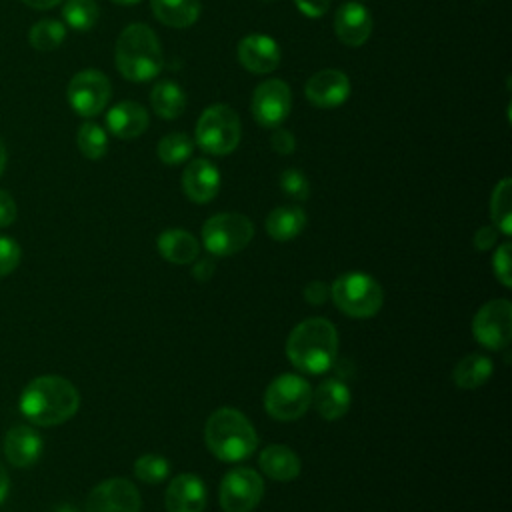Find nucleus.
Masks as SVG:
<instances>
[{
    "instance_id": "obj_13",
    "label": "nucleus",
    "mask_w": 512,
    "mask_h": 512,
    "mask_svg": "<svg viewBox=\"0 0 512 512\" xmlns=\"http://www.w3.org/2000/svg\"><path fill=\"white\" fill-rule=\"evenodd\" d=\"M86 512H140V492L126 478H110L92 488Z\"/></svg>"
},
{
    "instance_id": "obj_16",
    "label": "nucleus",
    "mask_w": 512,
    "mask_h": 512,
    "mask_svg": "<svg viewBox=\"0 0 512 512\" xmlns=\"http://www.w3.org/2000/svg\"><path fill=\"white\" fill-rule=\"evenodd\" d=\"M238 62L254 74H268L280 64L278 42L266 34H248L238 42Z\"/></svg>"
},
{
    "instance_id": "obj_15",
    "label": "nucleus",
    "mask_w": 512,
    "mask_h": 512,
    "mask_svg": "<svg viewBox=\"0 0 512 512\" xmlns=\"http://www.w3.org/2000/svg\"><path fill=\"white\" fill-rule=\"evenodd\" d=\"M370 32H372V16L366 6L354 0L338 6L334 14V34L342 44L350 48L362 46L370 38Z\"/></svg>"
},
{
    "instance_id": "obj_1",
    "label": "nucleus",
    "mask_w": 512,
    "mask_h": 512,
    "mask_svg": "<svg viewBox=\"0 0 512 512\" xmlns=\"http://www.w3.org/2000/svg\"><path fill=\"white\" fill-rule=\"evenodd\" d=\"M80 406L76 386L54 374L30 380L18 400L22 416L38 426H58L72 418Z\"/></svg>"
},
{
    "instance_id": "obj_32",
    "label": "nucleus",
    "mask_w": 512,
    "mask_h": 512,
    "mask_svg": "<svg viewBox=\"0 0 512 512\" xmlns=\"http://www.w3.org/2000/svg\"><path fill=\"white\" fill-rule=\"evenodd\" d=\"M78 150L88 160H100L108 150V136L96 122H84L76 134Z\"/></svg>"
},
{
    "instance_id": "obj_25",
    "label": "nucleus",
    "mask_w": 512,
    "mask_h": 512,
    "mask_svg": "<svg viewBox=\"0 0 512 512\" xmlns=\"http://www.w3.org/2000/svg\"><path fill=\"white\" fill-rule=\"evenodd\" d=\"M492 370H494V364L488 356L480 352H472L456 362L452 370V380L462 390H474L492 376Z\"/></svg>"
},
{
    "instance_id": "obj_27",
    "label": "nucleus",
    "mask_w": 512,
    "mask_h": 512,
    "mask_svg": "<svg viewBox=\"0 0 512 512\" xmlns=\"http://www.w3.org/2000/svg\"><path fill=\"white\" fill-rule=\"evenodd\" d=\"M150 104L160 118L174 120L186 110V94L176 82L160 80L150 92Z\"/></svg>"
},
{
    "instance_id": "obj_2",
    "label": "nucleus",
    "mask_w": 512,
    "mask_h": 512,
    "mask_svg": "<svg viewBox=\"0 0 512 512\" xmlns=\"http://www.w3.org/2000/svg\"><path fill=\"white\" fill-rule=\"evenodd\" d=\"M290 362L304 374H324L338 354V332L326 318H308L296 324L286 340Z\"/></svg>"
},
{
    "instance_id": "obj_23",
    "label": "nucleus",
    "mask_w": 512,
    "mask_h": 512,
    "mask_svg": "<svg viewBox=\"0 0 512 512\" xmlns=\"http://www.w3.org/2000/svg\"><path fill=\"white\" fill-rule=\"evenodd\" d=\"M158 252L172 264H190L198 258V240L182 228H168L156 238Z\"/></svg>"
},
{
    "instance_id": "obj_43",
    "label": "nucleus",
    "mask_w": 512,
    "mask_h": 512,
    "mask_svg": "<svg viewBox=\"0 0 512 512\" xmlns=\"http://www.w3.org/2000/svg\"><path fill=\"white\" fill-rule=\"evenodd\" d=\"M8 490H10V476H8L6 468H4L2 462H0V504L6 500Z\"/></svg>"
},
{
    "instance_id": "obj_17",
    "label": "nucleus",
    "mask_w": 512,
    "mask_h": 512,
    "mask_svg": "<svg viewBox=\"0 0 512 512\" xmlns=\"http://www.w3.org/2000/svg\"><path fill=\"white\" fill-rule=\"evenodd\" d=\"M164 504L168 512H204L206 486L196 474H178L166 488Z\"/></svg>"
},
{
    "instance_id": "obj_47",
    "label": "nucleus",
    "mask_w": 512,
    "mask_h": 512,
    "mask_svg": "<svg viewBox=\"0 0 512 512\" xmlns=\"http://www.w3.org/2000/svg\"><path fill=\"white\" fill-rule=\"evenodd\" d=\"M114 4H120V6H134V4H138V2H142V0H112Z\"/></svg>"
},
{
    "instance_id": "obj_9",
    "label": "nucleus",
    "mask_w": 512,
    "mask_h": 512,
    "mask_svg": "<svg viewBox=\"0 0 512 512\" xmlns=\"http://www.w3.org/2000/svg\"><path fill=\"white\" fill-rule=\"evenodd\" d=\"M112 94L110 80L100 70H80L72 76L66 88V98L70 108L84 118L100 114Z\"/></svg>"
},
{
    "instance_id": "obj_19",
    "label": "nucleus",
    "mask_w": 512,
    "mask_h": 512,
    "mask_svg": "<svg viewBox=\"0 0 512 512\" xmlns=\"http://www.w3.org/2000/svg\"><path fill=\"white\" fill-rule=\"evenodd\" d=\"M42 436L26 424H18L12 426L6 436H4V456L6 460L16 466V468H28L32 464L38 462V458L42 456Z\"/></svg>"
},
{
    "instance_id": "obj_41",
    "label": "nucleus",
    "mask_w": 512,
    "mask_h": 512,
    "mask_svg": "<svg viewBox=\"0 0 512 512\" xmlns=\"http://www.w3.org/2000/svg\"><path fill=\"white\" fill-rule=\"evenodd\" d=\"M496 238H498V230L494 226H482L474 234V248L476 250H488L496 244Z\"/></svg>"
},
{
    "instance_id": "obj_33",
    "label": "nucleus",
    "mask_w": 512,
    "mask_h": 512,
    "mask_svg": "<svg viewBox=\"0 0 512 512\" xmlns=\"http://www.w3.org/2000/svg\"><path fill=\"white\" fill-rule=\"evenodd\" d=\"M170 472V464L160 454H142L134 462V474L146 484H160Z\"/></svg>"
},
{
    "instance_id": "obj_36",
    "label": "nucleus",
    "mask_w": 512,
    "mask_h": 512,
    "mask_svg": "<svg viewBox=\"0 0 512 512\" xmlns=\"http://www.w3.org/2000/svg\"><path fill=\"white\" fill-rule=\"evenodd\" d=\"M510 244L504 242L496 248L494 256H492V266H494V274L496 278L502 282V286L510 288L512 286V276H510Z\"/></svg>"
},
{
    "instance_id": "obj_37",
    "label": "nucleus",
    "mask_w": 512,
    "mask_h": 512,
    "mask_svg": "<svg viewBox=\"0 0 512 512\" xmlns=\"http://www.w3.org/2000/svg\"><path fill=\"white\" fill-rule=\"evenodd\" d=\"M270 146L278 152V154H292L296 148V138L290 130L278 126L272 128V136H270Z\"/></svg>"
},
{
    "instance_id": "obj_14",
    "label": "nucleus",
    "mask_w": 512,
    "mask_h": 512,
    "mask_svg": "<svg viewBox=\"0 0 512 512\" xmlns=\"http://www.w3.org/2000/svg\"><path fill=\"white\" fill-rule=\"evenodd\" d=\"M304 94L316 108H336L348 100L350 80L342 70L326 68L308 78Z\"/></svg>"
},
{
    "instance_id": "obj_8",
    "label": "nucleus",
    "mask_w": 512,
    "mask_h": 512,
    "mask_svg": "<svg viewBox=\"0 0 512 512\" xmlns=\"http://www.w3.org/2000/svg\"><path fill=\"white\" fill-rule=\"evenodd\" d=\"M312 404V388L298 374L276 376L264 392V408L276 420H296L306 414Z\"/></svg>"
},
{
    "instance_id": "obj_39",
    "label": "nucleus",
    "mask_w": 512,
    "mask_h": 512,
    "mask_svg": "<svg viewBox=\"0 0 512 512\" xmlns=\"http://www.w3.org/2000/svg\"><path fill=\"white\" fill-rule=\"evenodd\" d=\"M16 212L14 198L6 190H0V228L10 226L16 220Z\"/></svg>"
},
{
    "instance_id": "obj_12",
    "label": "nucleus",
    "mask_w": 512,
    "mask_h": 512,
    "mask_svg": "<svg viewBox=\"0 0 512 512\" xmlns=\"http://www.w3.org/2000/svg\"><path fill=\"white\" fill-rule=\"evenodd\" d=\"M290 106H292L290 86L280 78L264 80L252 92L250 110H252L254 120L262 128L272 130V128L282 126V122L290 114Z\"/></svg>"
},
{
    "instance_id": "obj_31",
    "label": "nucleus",
    "mask_w": 512,
    "mask_h": 512,
    "mask_svg": "<svg viewBox=\"0 0 512 512\" xmlns=\"http://www.w3.org/2000/svg\"><path fill=\"white\" fill-rule=\"evenodd\" d=\"M98 14L100 10L94 0H66L62 8L64 22L76 32L90 30L96 24Z\"/></svg>"
},
{
    "instance_id": "obj_22",
    "label": "nucleus",
    "mask_w": 512,
    "mask_h": 512,
    "mask_svg": "<svg viewBox=\"0 0 512 512\" xmlns=\"http://www.w3.org/2000/svg\"><path fill=\"white\" fill-rule=\"evenodd\" d=\"M260 468L262 472L272 478V480H278V482H288V480H294L298 474H300V458L298 454L288 448V446H282V444H272V446H266L262 452H260Z\"/></svg>"
},
{
    "instance_id": "obj_18",
    "label": "nucleus",
    "mask_w": 512,
    "mask_h": 512,
    "mask_svg": "<svg viewBox=\"0 0 512 512\" xmlns=\"http://www.w3.org/2000/svg\"><path fill=\"white\" fill-rule=\"evenodd\" d=\"M182 188L192 202L206 204L214 200L220 190V172L210 160L196 158L188 162L182 172Z\"/></svg>"
},
{
    "instance_id": "obj_29",
    "label": "nucleus",
    "mask_w": 512,
    "mask_h": 512,
    "mask_svg": "<svg viewBox=\"0 0 512 512\" xmlns=\"http://www.w3.org/2000/svg\"><path fill=\"white\" fill-rule=\"evenodd\" d=\"M192 150H194V142L184 132H170L164 138H160L156 146L158 158L170 166H176L188 160L192 156Z\"/></svg>"
},
{
    "instance_id": "obj_38",
    "label": "nucleus",
    "mask_w": 512,
    "mask_h": 512,
    "mask_svg": "<svg viewBox=\"0 0 512 512\" xmlns=\"http://www.w3.org/2000/svg\"><path fill=\"white\" fill-rule=\"evenodd\" d=\"M328 296H330V288H328L324 282H320V280H312V282H308V284L304 286V298H306L310 304H314V306L324 304Z\"/></svg>"
},
{
    "instance_id": "obj_46",
    "label": "nucleus",
    "mask_w": 512,
    "mask_h": 512,
    "mask_svg": "<svg viewBox=\"0 0 512 512\" xmlns=\"http://www.w3.org/2000/svg\"><path fill=\"white\" fill-rule=\"evenodd\" d=\"M52 512H78L72 504H60V506H56Z\"/></svg>"
},
{
    "instance_id": "obj_6",
    "label": "nucleus",
    "mask_w": 512,
    "mask_h": 512,
    "mask_svg": "<svg viewBox=\"0 0 512 512\" xmlns=\"http://www.w3.org/2000/svg\"><path fill=\"white\" fill-rule=\"evenodd\" d=\"M240 136V118L226 104L208 106L196 122V144L212 156L234 152L240 144Z\"/></svg>"
},
{
    "instance_id": "obj_11",
    "label": "nucleus",
    "mask_w": 512,
    "mask_h": 512,
    "mask_svg": "<svg viewBox=\"0 0 512 512\" xmlns=\"http://www.w3.org/2000/svg\"><path fill=\"white\" fill-rule=\"evenodd\" d=\"M264 494V482L252 468H234L220 480V506L224 512H250Z\"/></svg>"
},
{
    "instance_id": "obj_20",
    "label": "nucleus",
    "mask_w": 512,
    "mask_h": 512,
    "mask_svg": "<svg viewBox=\"0 0 512 512\" xmlns=\"http://www.w3.org/2000/svg\"><path fill=\"white\" fill-rule=\"evenodd\" d=\"M106 126L116 138L130 140L140 136L148 128V112L138 102L124 100L108 110Z\"/></svg>"
},
{
    "instance_id": "obj_7",
    "label": "nucleus",
    "mask_w": 512,
    "mask_h": 512,
    "mask_svg": "<svg viewBox=\"0 0 512 512\" xmlns=\"http://www.w3.org/2000/svg\"><path fill=\"white\" fill-rule=\"evenodd\" d=\"M252 236V222L236 212L214 214L202 226V244L214 256H232L244 250Z\"/></svg>"
},
{
    "instance_id": "obj_44",
    "label": "nucleus",
    "mask_w": 512,
    "mask_h": 512,
    "mask_svg": "<svg viewBox=\"0 0 512 512\" xmlns=\"http://www.w3.org/2000/svg\"><path fill=\"white\" fill-rule=\"evenodd\" d=\"M26 6L30 8H36V10H50L54 8L56 4H60L62 0H22Z\"/></svg>"
},
{
    "instance_id": "obj_30",
    "label": "nucleus",
    "mask_w": 512,
    "mask_h": 512,
    "mask_svg": "<svg viewBox=\"0 0 512 512\" xmlns=\"http://www.w3.org/2000/svg\"><path fill=\"white\" fill-rule=\"evenodd\" d=\"M66 38V26L58 20H40L30 28L28 40L32 44V48L40 50V52H50L56 50Z\"/></svg>"
},
{
    "instance_id": "obj_45",
    "label": "nucleus",
    "mask_w": 512,
    "mask_h": 512,
    "mask_svg": "<svg viewBox=\"0 0 512 512\" xmlns=\"http://www.w3.org/2000/svg\"><path fill=\"white\" fill-rule=\"evenodd\" d=\"M6 160H8V154H6L4 144L0 142V176H2V172H4V168H6Z\"/></svg>"
},
{
    "instance_id": "obj_24",
    "label": "nucleus",
    "mask_w": 512,
    "mask_h": 512,
    "mask_svg": "<svg viewBox=\"0 0 512 512\" xmlns=\"http://www.w3.org/2000/svg\"><path fill=\"white\" fill-rule=\"evenodd\" d=\"M150 8L156 20L170 28H188L202 12L200 0H150Z\"/></svg>"
},
{
    "instance_id": "obj_21",
    "label": "nucleus",
    "mask_w": 512,
    "mask_h": 512,
    "mask_svg": "<svg viewBox=\"0 0 512 512\" xmlns=\"http://www.w3.org/2000/svg\"><path fill=\"white\" fill-rule=\"evenodd\" d=\"M350 388L340 378H326L312 392V404L324 420H338L350 408Z\"/></svg>"
},
{
    "instance_id": "obj_34",
    "label": "nucleus",
    "mask_w": 512,
    "mask_h": 512,
    "mask_svg": "<svg viewBox=\"0 0 512 512\" xmlns=\"http://www.w3.org/2000/svg\"><path fill=\"white\" fill-rule=\"evenodd\" d=\"M280 188L286 196H290L294 200H306L310 196L308 178L304 176V172H300L296 168H288L280 174Z\"/></svg>"
},
{
    "instance_id": "obj_35",
    "label": "nucleus",
    "mask_w": 512,
    "mask_h": 512,
    "mask_svg": "<svg viewBox=\"0 0 512 512\" xmlns=\"http://www.w3.org/2000/svg\"><path fill=\"white\" fill-rule=\"evenodd\" d=\"M20 258H22V250L18 242L8 236H0V278L14 272L16 266L20 264Z\"/></svg>"
},
{
    "instance_id": "obj_28",
    "label": "nucleus",
    "mask_w": 512,
    "mask_h": 512,
    "mask_svg": "<svg viewBox=\"0 0 512 512\" xmlns=\"http://www.w3.org/2000/svg\"><path fill=\"white\" fill-rule=\"evenodd\" d=\"M490 216L494 222V228L502 232L504 236H510L512 232V180L502 178L490 198Z\"/></svg>"
},
{
    "instance_id": "obj_4",
    "label": "nucleus",
    "mask_w": 512,
    "mask_h": 512,
    "mask_svg": "<svg viewBox=\"0 0 512 512\" xmlns=\"http://www.w3.org/2000/svg\"><path fill=\"white\" fill-rule=\"evenodd\" d=\"M118 72L130 82H148L158 76L162 68V48L154 30L146 24L126 26L114 50Z\"/></svg>"
},
{
    "instance_id": "obj_42",
    "label": "nucleus",
    "mask_w": 512,
    "mask_h": 512,
    "mask_svg": "<svg viewBox=\"0 0 512 512\" xmlns=\"http://www.w3.org/2000/svg\"><path fill=\"white\" fill-rule=\"evenodd\" d=\"M216 270V262L214 258H200L194 266H192V276L198 280V282H206L212 278Z\"/></svg>"
},
{
    "instance_id": "obj_10",
    "label": "nucleus",
    "mask_w": 512,
    "mask_h": 512,
    "mask_svg": "<svg viewBox=\"0 0 512 512\" xmlns=\"http://www.w3.org/2000/svg\"><path fill=\"white\" fill-rule=\"evenodd\" d=\"M472 334L488 350H502L512 338V304L504 298L486 302L472 320Z\"/></svg>"
},
{
    "instance_id": "obj_3",
    "label": "nucleus",
    "mask_w": 512,
    "mask_h": 512,
    "mask_svg": "<svg viewBox=\"0 0 512 512\" xmlns=\"http://www.w3.org/2000/svg\"><path fill=\"white\" fill-rule=\"evenodd\" d=\"M204 442L218 460L240 462L256 450L258 434L242 412L218 408L206 420Z\"/></svg>"
},
{
    "instance_id": "obj_40",
    "label": "nucleus",
    "mask_w": 512,
    "mask_h": 512,
    "mask_svg": "<svg viewBox=\"0 0 512 512\" xmlns=\"http://www.w3.org/2000/svg\"><path fill=\"white\" fill-rule=\"evenodd\" d=\"M294 4L308 18H320L330 8V0H294Z\"/></svg>"
},
{
    "instance_id": "obj_26",
    "label": "nucleus",
    "mask_w": 512,
    "mask_h": 512,
    "mask_svg": "<svg viewBox=\"0 0 512 512\" xmlns=\"http://www.w3.org/2000/svg\"><path fill=\"white\" fill-rule=\"evenodd\" d=\"M306 226V214L300 206H278L266 218V232L278 242L296 238Z\"/></svg>"
},
{
    "instance_id": "obj_5",
    "label": "nucleus",
    "mask_w": 512,
    "mask_h": 512,
    "mask_svg": "<svg viewBox=\"0 0 512 512\" xmlns=\"http://www.w3.org/2000/svg\"><path fill=\"white\" fill-rule=\"evenodd\" d=\"M330 298L346 316L370 318L382 308L384 292L370 274L346 272L332 282Z\"/></svg>"
}]
</instances>
